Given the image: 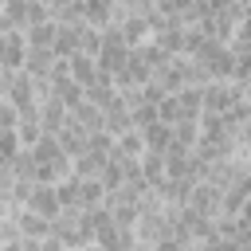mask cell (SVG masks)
Listing matches in <instances>:
<instances>
[{
	"label": "cell",
	"instance_id": "obj_1",
	"mask_svg": "<svg viewBox=\"0 0 251 251\" xmlns=\"http://www.w3.org/2000/svg\"><path fill=\"white\" fill-rule=\"evenodd\" d=\"M51 235H55L63 247H90V243H94V231H90L82 208H63V212L51 220Z\"/></svg>",
	"mask_w": 251,
	"mask_h": 251
},
{
	"label": "cell",
	"instance_id": "obj_2",
	"mask_svg": "<svg viewBox=\"0 0 251 251\" xmlns=\"http://www.w3.org/2000/svg\"><path fill=\"white\" fill-rule=\"evenodd\" d=\"M243 98V86L239 82H208L204 86V114H227L235 102Z\"/></svg>",
	"mask_w": 251,
	"mask_h": 251
},
{
	"label": "cell",
	"instance_id": "obj_3",
	"mask_svg": "<svg viewBox=\"0 0 251 251\" xmlns=\"http://www.w3.org/2000/svg\"><path fill=\"white\" fill-rule=\"evenodd\" d=\"M188 208L200 212V216H208V220H216L224 212V188H216L212 180H196L192 196H188Z\"/></svg>",
	"mask_w": 251,
	"mask_h": 251
},
{
	"label": "cell",
	"instance_id": "obj_4",
	"mask_svg": "<svg viewBox=\"0 0 251 251\" xmlns=\"http://www.w3.org/2000/svg\"><path fill=\"white\" fill-rule=\"evenodd\" d=\"M35 114H39V126H43L47 133H59V129L67 126V118H71V110H67L55 94H43V98L35 102Z\"/></svg>",
	"mask_w": 251,
	"mask_h": 251
},
{
	"label": "cell",
	"instance_id": "obj_5",
	"mask_svg": "<svg viewBox=\"0 0 251 251\" xmlns=\"http://www.w3.org/2000/svg\"><path fill=\"white\" fill-rule=\"evenodd\" d=\"M27 63V35L24 31H4V43H0V67L8 71H24Z\"/></svg>",
	"mask_w": 251,
	"mask_h": 251
},
{
	"label": "cell",
	"instance_id": "obj_6",
	"mask_svg": "<svg viewBox=\"0 0 251 251\" xmlns=\"http://www.w3.org/2000/svg\"><path fill=\"white\" fill-rule=\"evenodd\" d=\"M122 16V4L118 0H82V20L90 24V27H110L114 20Z\"/></svg>",
	"mask_w": 251,
	"mask_h": 251
},
{
	"label": "cell",
	"instance_id": "obj_7",
	"mask_svg": "<svg viewBox=\"0 0 251 251\" xmlns=\"http://www.w3.org/2000/svg\"><path fill=\"white\" fill-rule=\"evenodd\" d=\"M153 82H157L165 94H176V90H184V86H188V78H184V55L169 59L165 67H157V71H153Z\"/></svg>",
	"mask_w": 251,
	"mask_h": 251
},
{
	"label": "cell",
	"instance_id": "obj_8",
	"mask_svg": "<svg viewBox=\"0 0 251 251\" xmlns=\"http://www.w3.org/2000/svg\"><path fill=\"white\" fill-rule=\"evenodd\" d=\"M24 208H31V212H39V216H47V220H55V216L63 212L55 184H31V196H27V204H24Z\"/></svg>",
	"mask_w": 251,
	"mask_h": 251
},
{
	"label": "cell",
	"instance_id": "obj_9",
	"mask_svg": "<svg viewBox=\"0 0 251 251\" xmlns=\"http://www.w3.org/2000/svg\"><path fill=\"white\" fill-rule=\"evenodd\" d=\"M16 224H20V235L24 239H51V220L31 212V208H12Z\"/></svg>",
	"mask_w": 251,
	"mask_h": 251
},
{
	"label": "cell",
	"instance_id": "obj_10",
	"mask_svg": "<svg viewBox=\"0 0 251 251\" xmlns=\"http://www.w3.org/2000/svg\"><path fill=\"white\" fill-rule=\"evenodd\" d=\"M55 137H59V145H63V153H67L71 161H75V157H82V153H86V145H90V133H86L75 118H67V126H63Z\"/></svg>",
	"mask_w": 251,
	"mask_h": 251
},
{
	"label": "cell",
	"instance_id": "obj_11",
	"mask_svg": "<svg viewBox=\"0 0 251 251\" xmlns=\"http://www.w3.org/2000/svg\"><path fill=\"white\" fill-rule=\"evenodd\" d=\"M102 129H106V133H114V137H122L126 129H133V118H129V106L122 102V94L102 110Z\"/></svg>",
	"mask_w": 251,
	"mask_h": 251
},
{
	"label": "cell",
	"instance_id": "obj_12",
	"mask_svg": "<svg viewBox=\"0 0 251 251\" xmlns=\"http://www.w3.org/2000/svg\"><path fill=\"white\" fill-rule=\"evenodd\" d=\"M55 63H59V55H55L51 47H27V63H24V71H27L31 78H51Z\"/></svg>",
	"mask_w": 251,
	"mask_h": 251
},
{
	"label": "cell",
	"instance_id": "obj_13",
	"mask_svg": "<svg viewBox=\"0 0 251 251\" xmlns=\"http://www.w3.org/2000/svg\"><path fill=\"white\" fill-rule=\"evenodd\" d=\"M27 4L31 0H4L0 4V31H27Z\"/></svg>",
	"mask_w": 251,
	"mask_h": 251
},
{
	"label": "cell",
	"instance_id": "obj_14",
	"mask_svg": "<svg viewBox=\"0 0 251 251\" xmlns=\"http://www.w3.org/2000/svg\"><path fill=\"white\" fill-rule=\"evenodd\" d=\"M67 63H71V78H75L78 86H90V82H98V78H102V71H98V59H94V55H82V51H78V55H71Z\"/></svg>",
	"mask_w": 251,
	"mask_h": 251
},
{
	"label": "cell",
	"instance_id": "obj_15",
	"mask_svg": "<svg viewBox=\"0 0 251 251\" xmlns=\"http://www.w3.org/2000/svg\"><path fill=\"white\" fill-rule=\"evenodd\" d=\"M51 94H55L67 110H78V106L86 102V86H78L75 78H55V82H51Z\"/></svg>",
	"mask_w": 251,
	"mask_h": 251
},
{
	"label": "cell",
	"instance_id": "obj_16",
	"mask_svg": "<svg viewBox=\"0 0 251 251\" xmlns=\"http://www.w3.org/2000/svg\"><path fill=\"white\" fill-rule=\"evenodd\" d=\"M141 141H145V149L165 153V149L173 145V126H165V122H149V126H141Z\"/></svg>",
	"mask_w": 251,
	"mask_h": 251
},
{
	"label": "cell",
	"instance_id": "obj_17",
	"mask_svg": "<svg viewBox=\"0 0 251 251\" xmlns=\"http://www.w3.org/2000/svg\"><path fill=\"white\" fill-rule=\"evenodd\" d=\"M106 161H110V157H98V153H82V157H75V161H71V176H78V180H94V176H102Z\"/></svg>",
	"mask_w": 251,
	"mask_h": 251
},
{
	"label": "cell",
	"instance_id": "obj_18",
	"mask_svg": "<svg viewBox=\"0 0 251 251\" xmlns=\"http://www.w3.org/2000/svg\"><path fill=\"white\" fill-rule=\"evenodd\" d=\"M59 59H71L78 55V24H59V35H55V47H51Z\"/></svg>",
	"mask_w": 251,
	"mask_h": 251
},
{
	"label": "cell",
	"instance_id": "obj_19",
	"mask_svg": "<svg viewBox=\"0 0 251 251\" xmlns=\"http://www.w3.org/2000/svg\"><path fill=\"white\" fill-rule=\"evenodd\" d=\"M114 98H118V86H114V78H110V75H102L98 82H90V86H86V102H94L98 110H106Z\"/></svg>",
	"mask_w": 251,
	"mask_h": 251
},
{
	"label": "cell",
	"instance_id": "obj_20",
	"mask_svg": "<svg viewBox=\"0 0 251 251\" xmlns=\"http://www.w3.org/2000/svg\"><path fill=\"white\" fill-rule=\"evenodd\" d=\"M176 102H180L184 118L200 122V114H204V86H184V90H176Z\"/></svg>",
	"mask_w": 251,
	"mask_h": 251
},
{
	"label": "cell",
	"instance_id": "obj_21",
	"mask_svg": "<svg viewBox=\"0 0 251 251\" xmlns=\"http://www.w3.org/2000/svg\"><path fill=\"white\" fill-rule=\"evenodd\" d=\"M24 35H27V47H55L59 24H55V20H47V24H31Z\"/></svg>",
	"mask_w": 251,
	"mask_h": 251
},
{
	"label": "cell",
	"instance_id": "obj_22",
	"mask_svg": "<svg viewBox=\"0 0 251 251\" xmlns=\"http://www.w3.org/2000/svg\"><path fill=\"white\" fill-rule=\"evenodd\" d=\"M55 192H59V204L63 208H82V180L78 176H63L55 184Z\"/></svg>",
	"mask_w": 251,
	"mask_h": 251
},
{
	"label": "cell",
	"instance_id": "obj_23",
	"mask_svg": "<svg viewBox=\"0 0 251 251\" xmlns=\"http://www.w3.org/2000/svg\"><path fill=\"white\" fill-rule=\"evenodd\" d=\"M141 173H145L149 188H153V184H161V180H165V153L145 149V153H141Z\"/></svg>",
	"mask_w": 251,
	"mask_h": 251
},
{
	"label": "cell",
	"instance_id": "obj_24",
	"mask_svg": "<svg viewBox=\"0 0 251 251\" xmlns=\"http://www.w3.org/2000/svg\"><path fill=\"white\" fill-rule=\"evenodd\" d=\"M196 141H200V122H192V118H184V122H176V126H173V145H184V149H196Z\"/></svg>",
	"mask_w": 251,
	"mask_h": 251
},
{
	"label": "cell",
	"instance_id": "obj_25",
	"mask_svg": "<svg viewBox=\"0 0 251 251\" xmlns=\"http://www.w3.org/2000/svg\"><path fill=\"white\" fill-rule=\"evenodd\" d=\"M145 153V141H141V129H126L114 145V157H141Z\"/></svg>",
	"mask_w": 251,
	"mask_h": 251
},
{
	"label": "cell",
	"instance_id": "obj_26",
	"mask_svg": "<svg viewBox=\"0 0 251 251\" xmlns=\"http://www.w3.org/2000/svg\"><path fill=\"white\" fill-rule=\"evenodd\" d=\"M78 51H82V55H94V59H98V51H102V31L90 27L86 20L78 24Z\"/></svg>",
	"mask_w": 251,
	"mask_h": 251
},
{
	"label": "cell",
	"instance_id": "obj_27",
	"mask_svg": "<svg viewBox=\"0 0 251 251\" xmlns=\"http://www.w3.org/2000/svg\"><path fill=\"white\" fill-rule=\"evenodd\" d=\"M71 118L86 129V133H94V129H102V110L94 106V102H82L78 110H71Z\"/></svg>",
	"mask_w": 251,
	"mask_h": 251
},
{
	"label": "cell",
	"instance_id": "obj_28",
	"mask_svg": "<svg viewBox=\"0 0 251 251\" xmlns=\"http://www.w3.org/2000/svg\"><path fill=\"white\" fill-rule=\"evenodd\" d=\"M43 133H47V129L39 126V114H35V118H20V126H16V137H20V145H24V149H31Z\"/></svg>",
	"mask_w": 251,
	"mask_h": 251
},
{
	"label": "cell",
	"instance_id": "obj_29",
	"mask_svg": "<svg viewBox=\"0 0 251 251\" xmlns=\"http://www.w3.org/2000/svg\"><path fill=\"white\" fill-rule=\"evenodd\" d=\"M102 184H106V192H118V188H126V165L118 161V157H110L106 161V169H102V176H98Z\"/></svg>",
	"mask_w": 251,
	"mask_h": 251
},
{
	"label": "cell",
	"instance_id": "obj_30",
	"mask_svg": "<svg viewBox=\"0 0 251 251\" xmlns=\"http://www.w3.org/2000/svg\"><path fill=\"white\" fill-rule=\"evenodd\" d=\"M12 176L16 180H35V157H31V149H20L16 157H12Z\"/></svg>",
	"mask_w": 251,
	"mask_h": 251
},
{
	"label": "cell",
	"instance_id": "obj_31",
	"mask_svg": "<svg viewBox=\"0 0 251 251\" xmlns=\"http://www.w3.org/2000/svg\"><path fill=\"white\" fill-rule=\"evenodd\" d=\"M157 118H161L165 126H176V122H184V110H180L176 94H165V98L157 102Z\"/></svg>",
	"mask_w": 251,
	"mask_h": 251
},
{
	"label": "cell",
	"instance_id": "obj_32",
	"mask_svg": "<svg viewBox=\"0 0 251 251\" xmlns=\"http://www.w3.org/2000/svg\"><path fill=\"white\" fill-rule=\"evenodd\" d=\"M106 200V184L94 176V180H82V208H94Z\"/></svg>",
	"mask_w": 251,
	"mask_h": 251
},
{
	"label": "cell",
	"instance_id": "obj_33",
	"mask_svg": "<svg viewBox=\"0 0 251 251\" xmlns=\"http://www.w3.org/2000/svg\"><path fill=\"white\" fill-rule=\"evenodd\" d=\"M129 118H133V129L149 126V122H161V118H157V106H153V102H141V106H133V110H129Z\"/></svg>",
	"mask_w": 251,
	"mask_h": 251
},
{
	"label": "cell",
	"instance_id": "obj_34",
	"mask_svg": "<svg viewBox=\"0 0 251 251\" xmlns=\"http://www.w3.org/2000/svg\"><path fill=\"white\" fill-rule=\"evenodd\" d=\"M47 20H55L51 8H47V0H31V4H27V27H31V24H47Z\"/></svg>",
	"mask_w": 251,
	"mask_h": 251
},
{
	"label": "cell",
	"instance_id": "obj_35",
	"mask_svg": "<svg viewBox=\"0 0 251 251\" xmlns=\"http://www.w3.org/2000/svg\"><path fill=\"white\" fill-rule=\"evenodd\" d=\"M204 251H239L235 239H224V235H208L204 239Z\"/></svg>",
	"mask_w": 251,
	"mask_h": 251
},
{
	"label": "cell",
	"instance_id": "obj_36",
	"mask_svg": "<svg viewBox=\"0 0 251 251\" xmlns=\"http://www.w3.org/2000/svg\"><path fill=\"white\" fill-rule=\"evenodd\" d=\"M227 4H231V0H196V8H200L204 16H212V12H224Z\"/></svg>",
	"mask_w": 251,
	"mask_h": 251
},
{
	"label": "cell",
	"instance_id": "obj_37",
	"mask_svg": "<svg viewBox=\"0 0 251 251\" xmlns=\"http://www.w3.org/2000/svg\"><path fill=\"white\" fill-rule=\"evenodd\" d=\"M239 220H243V227H251V200L239 208Z\"/></svg>",
	"mask_w": 251,
	"mask_h": 251
},
{
	"label": "cell",
	"instance_id": "obj_38",
	"mask_svg": "<svg viewBox=\"0 0 251 251\" xmlns=\"http://www.w3.org/2000/svg\"><path fill=\"white\" fill-rule=\"evenodd\" d=\"M118 4H122V8H129V4H133V0H118Z\"/></svg>",
	"mask_w": 251,
	"mask_h": 251
},
{
	"label": "cell",
	"instance_id": "obj_39",
	"mask_svg": "<svg viewBox=\"0 0 251 251\" xmlns=\"http://www.w3.org/2000/svg\"><path fill=\"white\" fill-rule=\"evenodd\" d=\"M239 4H243V8H247V12H251V0H239Z\"/></svg>",
	"mask_w": 251,
	"mask_h": 251
},
{
	"label": "cell",
	"instance_id": "obj_40",
	"mask_svg": "<svg viewBox=\"0 0 251 251\" xmlns=\"http://www.w3.org/2000/svg\"><path fill=\"white\" fill-rule=\"evenodd\" d=\"M0 106H4V98H0Z\"/></svg>",
	"mask_w": 251,
	"mask_h": 251
},
{
	"label": "cell",
	"instance_id": "obj_41",
	"mask_svg": "<svg viewBox=\"0 0 251 251\" xmlns=\"http://www.w3.org/2000/svg\"><path fill=\"white\" fill-rule=\"evenodd\" d=\"M247 153H251V149H247Z\"/></svg>",
	"mask_w": 251,
	"mask_h": 251
}]
</instances>
